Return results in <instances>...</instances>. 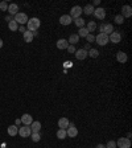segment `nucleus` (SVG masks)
<instances>
[{
  "mask_svg": "<svg viewBox=\"0 0 132 148\" xmlns=\"http://www.w3.org/2000/svg\"><path fill=\"white\" fill-rule=\"evenodd\" d=\"M116 147L118 148H131V139L119 138V140L116 141Z\"/></svg>",
  "mask_w": 132,
  "mask_h": 148,
  "instance_id": "6",
  "label": "nucleus"
},
{
  "mask_svg": "<svg viewBox=\"0 0 132 148\" xmlns=\"http://www.w3.org/2000/svg\"><path fill=\"white\" fill-rule=\"evenodd\" d=\"M67 46H69V42H67V40H66V38H59L58 41H57V48L61 49V50H63V49H67Z\"/></svg>",
  "mask_w": 132,
  "mask_h": 148,
  "instance_id": "16",
  "label": "nucleus"
},
{
  "mask_svg": "<svg viewBox=\"0 0 132 148\" xmlns=\"http://www.w3.org/2000/svg\"><path fill=\"white\" fill-rule=\"evenodd\" d=\"M115 23H116V24H123V23H124V17H123L122 15H116V16H115Z\"/></svg>",
  "mask_w": 132,
  "mask_h": 148,
  "instance_id": "31",
  "label": "nucleus"
},
{
  "mask_svg": "<svg viewBox=\"0 0 132 148\" xmlns=\"http://www.w3.org/2000/svg\"><path fill=\"white\" fill-rule=\"evenodd\" d=\"M66 50H67V52H69V53H75V50H77V49H75V46H74V45H69Z\"/></svg>",
  "mask_w": 132,
  "mask_h": 148,
  "instance_id": "35",
  "label": "nucleus"
},
{
  "mask_svg": "<svg viewBox=\"0 0 132 148\" xmlns=\"http://www.w3.org/2000/svg\"><path fill=\"white\" fill-rule=\"evenodd\" d=\"M106 148H116V141L110 140L107 144H106Z\"/></svg>",
  "mask_w": 132,
  "mask_h": 148,
  "instance_id": "33",
  "label": "nucleus"
},
{
  "mask_svg": "<svg viewBox=\"0 0 132 148\" xmlns=\"http://www.w3.org/2000/svg\"><path fill=\"white\" fill-rule=\"evenodd\" d=\"M1 46H3V40L0 38V48H1Z\"/></svg>",
  "mask_w": 132,
  "mask_h": 148,
  "instance_id": "45",
  "label": "nucleus"
},
{
  "mask_svg": "<svg viewBox=\"0 0 132 148\" xmlns=\"http://www.w3.org/2000/svg\"><path fill=\"white\" fill-rule=\"evenodd\" d=\"M87 57V52L83 48L82 49H78V50H75V58L79 60V61H82V60H85Z\"/></svg>",
  "mask_w": 132,
  "mask_h": 148,
  "instance_id": "13",
  "label": "nucleus"
},
{
  "mask_svg": "<svg viewBox=\"0 0 132 148\" xmlns=\"http://www.w3.org/2000/svg\"><path fill=\"white\" fill-rule=\"evenodd\" d=\"M81 15H82V7H79V5H74V7L70 9L69 16L71 19H78V17H81Z\"/></svg>",
  "mask_w": 132,
  "mask_h": 148,
  "instance_id": "5",
  "label": "nucleus"
},
{
  "mask_svg": "<svg viewBox=\"0 0 132 148\" xmlns=\"http://www.w3.org/2000/svg\"><path fill=\"white\" fill-rule=\"evenodd\" d=\"M32 33H33V37H36V36H38V32L36 31V32H32Z\"/></svg>",
  "mask_w": 132,
  "mask_h": 148,
  "instance_id": "43",
  "label": "nucleus"
},
{
  "mask_svg": "<svg viewBox=\"0 0 132 148\" xmlns=\"http://www.w3.org/2000/svg\"><path fill=\"white\" fill-rule=\"evenodd\" d=\"M99 31H101V33H104V35L110 36L114 32V27H112V24H101L99 25Z\"/></svg>",
  "mask_w": 132,
  "mask_h": 148,
  "instance_id": "4",
  "label": "nucleus"
},
{
  "mask_svg": "<svg viewBox=\"0 0 132 148\" xmlns=\"http://www.w3.org/2000/svg\"><path fill=\"white\" fill-rule=\"evenodd\" d=\"M17 31H19V32H23V33H24V32L27 31V29H25V27H24V25H20V27H19V29H17Z\"/></svg>",
  "mask_w": 132,
  "mask_h": 148,
  "instance_id": "37",
  "label": "nucleus"
},
{
  "mask_svg": "<svg viewBox=\"0 0 132 148\" xmlns=\"http://www.w3.org/2000/svg\"><path fill=\"white\" fill-rule=\"evenodd\" d=\"M86 28H87V31H89V33H91V32H94L97 29V23L95 21H89Z\"/></svg>",
  "mask_w": 132,
  "mask_h": 148,
  "instance_id": "25",
  "label": "nucleus"
},
{
  "mask_svg": "<svg viewBox=\"0 0 132 148\" xmlns=\"http://www.w3.org/2000/svg\"><path fill=\"white\" fill-rule=\"evenodd\" d=\"M93 15H94V17L98 19V20H103V19L106 17V9L102 7H98L94 9V13Z\"/></svg>",
  "mask_w": 132,
  "mask_h": 148,
  "instance_id": "8",
  "label": "nucleus"
},
{
  "mask_svg": "<svg viewBox=\"0 0 132 148\" xmlns=\"http://www.w3.org/2000/svg\"><path fill=\"white\" fill-rule=\"evenodd\" d=\"M108 41L114 42V44H119V42L122 41V35L119 33V32H112L111 35L108 36Z\"/></svg>",
  "mask_w": 132,
  "mask_h": 148,
  "instance_id": "9",
  "label": "nucleus"
},
{
  "mask_svg": "<svg viewBox=\"0 0 132 148\" xmlns=\"http://www.w3.org/2000/svg\"><path fill=\"white\" fill-rule=\"evenodd\" d=\"M74 24H75L78 28H83L85 24H86V21H85L82 17H78V19H74Z\"/></svg>",
  "mask_w": 132,
  "mask_h": 148,
  "instance_id": "28",
  "label": "nucleus"
},
{
  "mask_svg": "<svg viewBox=\"0 0 132 148\" xmlns=\"http://www.w3.org/2000/svg\"><path fill=\"white\" fill-rule=\"evenodd\" d=\"M87 56H90L91 58H97V57H99V50L98 49H93L91 48L89 52H87Z\"/></svg>",
  "mask_w": 132,
  "mask_h": 148,
  "instance_id": "27",
  "label": "nucleus"
},
{
  "mask_svg": "<svg viewBox=\"0 0 132 148\" xmlns=\"http://www.w3.org/2000/svg\"><path fill=\"white\" fill-rule=\"evenodd\" d=\"M95 42L98 45H101V46H104V45H107L108 42V36L104 35V33H99L98 36H95Z\"/></svg>",
  "mask_w": 132,
  "mask_h": 148,
  "instance_id": "3",
  "label": "nucleus"
},
{
  "mask_svg": "<svg viewBox=\"0 0 132 148\" xmlns=\"http://www.w3.org/2000/svg\"><path fill=\"white\" fill-rule=\"evenodd\" d=\"M19 135H20L21 138H29L32 135V131H31V127L29 126H23V127L19 128Z\"/></svg>",
  "mask_w": 132,
  "mask_h": 148,
  "instance_id": "7",
  "label": "nucleus"
},
{
  "mask_svg": "<svg viewBox=\"0 0 132 148\" xmlns=\"http://www.w3.org/2000/svg\"><path fill=\"white\" fill-rule=\"evenodd\" d=\"M23 38H24L25 42H32L33 41V33L29 31H25L24 33H23Z\"/></svg>",
  "mask_w": 132,
  "mask_h": 148,
  "instance_id": "22",
  "label": "nucleus"
},
{
  "mask_svg": "<svg viewBox=\"0 0 132 148\" xmlns=\"http://www.w3.org/2000/svg\"><path fill=\"white\" fill-rule=\"evenodd\" d=\"M66 135H67L69 138H75L77 135H78V130H77V127L73 123L69 124V127L66 128Z\"/></svg>",
  "mask_w": 132,
  "mask_h": 148,
  "instance_id": "10",
  "label": "nucleus"
},
{
  "mask_svg": "<svg viewBox=\"0 0 132 148\" xmlns=\"http://www.w3.org/2000/svg\"><path fill=\"white\" fill-rule=\"evenodd\" d=\"M40 25H41V21H40V19L32 17V19H29L28 23H27V31L36 32L38 28H40Z\"/></svg>",
  "mask_w": 132,
  "mask_h": 148,
  "instance_id": "1",
  "label": "nucleus"
},
{
  "mask_svg": "<svg viewBox=\"0 0 132 148\" xmlns=\"http://www.w3.org/2000/svg\"><path fill=\"white\" fill-rule=\"evenodd\" d=\"M63 66H65V69H66V68H73V62H71V61H66L65 64H63Z\"/></svg>",
  "mask_w": 132,
  "mask_h": 148,
  "instance_id": "36",
  "label": "nucleus"
},
{
  "mask_svg": "<svg viewBox=\"0 0 132 148\" xmlns=\"http://www.w3.org/2000/svg\"><path fill=\"white\" fill-rule=\"evenodd\" d=\"M69 124H70V122L67 118H61L58 121V127L62 128V130H66V128L69 127Z\"/></svg>",
  "mask_w": 132,
  "mask_h": 148,
  "instance_id": "17",
  "label": "nucleus"
},
{
  "mask_svg": "<svg viewBox=\"0 0 132 148\" xmlns=\"http://www.w3.org/2000/svg\"><path fill=\"white\" fill-rule=\"evenodd\" d=\"M16 23H17L19 25H25L27 23H28V16H27V13H24V12H19V13L15 15V19H13Z\"/></svg>",
  "mask_w": 132,
  "mask_h": 148,
  "instance_id": "2",
  "label": "nucleus"
},
{
  "mask_svg": "<svg viewBox=\"0 0 132 148\" xmlns=\"http://www.w3.org/2000/svg\"><path fill=\"white\" fill-rule=\"evenodd\" d=\"M57 138L61 139V140H63V139L67 138V135H66V130H62V128H59L58 131H57Z\"/></svg>",
  "mask_w": 132,
  "mask_h": 148,
  "instance_id": "26",
  "label": "nucleus"
},
{
  "mask_svg": "<svg viewBox=\"0 0 132 148\" xmlns=\"http://www.w3.org/2000/svg\"><path fill=\"white\" fill-rule=\"evenodd\" d=\"M31 138H32V140L35 141V143H37V141L41 140V135H40V132H32Z\"/></svg>",
  "mask_w": 132,
  "mask_h": 148,
  "instance_id": "30",
  "label": "nucleus"
},
{
  "mask_svg": "<svg viewBox=\"0 0 132 148\" xmlns=\"http://www.w3.org/2000/svg\"><path fill=\"white\" fill-rule=\"evenodd\" d=\"M122 16L124 19H128V17H131L132 16V8H131V5H123L122 7Z\"/></svg>",
  "mask_w": 132,
  "mask_h": 148,
  "instance_id": "11",
  "label": "nucleus"
},
{
  "mask_svg": "<svg viewBox=\"0 0 132 148\" xmlns=\"http://www.w3.org/2000/svg\"><path fill=\"white\" fill-rule=\"evenodd\" d=\"M99 4H101V0H95L94 1V4H93V7H98V5H99Z\"/></svg>",
  "mask_w": 132,
  "mask_h": 148,
  "instance_id": "38",
  "label": "nucleus"
},
{
  "mask_svg": "<svg viewBox=\"0 0 132 148\" xmlns=\"http://www.w3.org/2000/svg\"><path fill=\"white\" fill-rule=\"evenodd\" d=\"M86 40H87V44H91V42L95 41V36L93 35V33H89V35L86 36Z\"/></svg>",
  "mask_w": 132,
  "mask_h": 148,
  "instance_id": "32",
  "label": "nucleus"
},
{
  "mask_svg": "<svg viewBox=\"0 0 132 148\" xmlns=\"http://www.w3.org/2000/svg\"><path fill=\"white\" fill-rule=\"evenodd\" d=\"M131 136H132L131 132H128V134H127V139H131Z\"/></svg>",
  "mask_w": 132,
  "mask_h": 148,
  "instance_id": "44",
  "label": "nucleus"
},
{
  "mask_svg": "<svg viewBox=\"0 0 132 148\" xmlns=\"http://www.w3.org/2000/svg\"><path fill=\"white\" fill-rule=\"evenodd\" d=\"M21 124V121L20 119H16V122H15V126H20Z\"/></svg>",
  "mask_w": 132,
  "mask_h": 148,
  "instance_id": "40",
  "label": "nucleus"
},
{
  "mask_svg": "<svg viewBox=\"0 0 132 148\" xmlns=\"http://www.w3.org/2000/svg\"><path fill=\"white\" fill-rule=\"evenodd\" d=\"M7 131H8V135H9V136H16L19 132V127L13 124V126H9V127L7 128Z\"/></svg>",
  "mask_w": 132,
  "mask_h": 148,
  "instance_id": "20",
  "label": "nucleus"
},
{
  "mask_svg": "<svg viewBox=\"0 0 132 148\" xmlns=\"http://www.w3.org/2000/svg\"><path fill=\"white\" fill-rule=\"evenodd\" d=\"M8 28H9V31L16 32L19 29V24L15 20H12V21H9V23H8Z\"/></svg>",
  "mask_w": 132,
  "mask_h": 148,
  "instance_id": "24",
  "label": "nucleus"
},
{
  "mask_svg": "<svg viewBox=\"0 0 132 148\" xmlns=\"http://www.w3.org/2000/svg\"><path fill=\"white\" fill-rule=\"evenodd\" d=\"M97 148H106V144H102V143H101V144L97 145Z\"/></svg>",
  "mask_w": 132,
  "mask_h": 148,
  "instance_id": "42",
  "label": "nucleus"
},
{
  "mask_svg": "<svg viewBox=\"0 0 132 148\" xmlns=\"http://www.w3.org/2000/svg\"><path fill=\"white\" fill-rule=\"evenodd\" d=\"M0 9H1V11H8L7 1H1V3H0Z\"/></svg>",
  "mask_w": 132,
  "mask_h": 148,
  "instance_id": "34",
  "label": "nucleus"
},
{
  "mask_svg": "<svg viewBox=\"0 0 132 148\" xmlns=\"http://www.w3.org/2000/svg\"><path fill=\"white\" fill-rule=\"evenodd\" d=\"M83 49L86 50V52H89V50L91 49V48H90V44H86V45H85V48H83Z\"/></svg>",
  "mask_w": 132,
  "mask_h": 148,
  "instance_id": "39",
  "label": "nucleus"
},
{
  "mask_svg": "<svg viewBox=\"0 0 132 148\" xmlns=\"http://www.w3.org/2000/svg\"><path fill=\"white\" fill-rule=\"evenodd\" d=\"M8 12H9V15L15 16L16 13H19V5L17 4H15V3L9 4V5H8Z\"/></svg>",
  "mask_w": 132,
  "mask_h": 148,
  "instance_id": "19",
  "label": "nucleus"
},
{
  "mask_svg": "<svg viewBox=\"0 0 132 148\" xmlns=\"http://www.w3.org/2000/svg\"><path fill=\"white\" fill-rule=\"evenodd\" d=\"M20 121L24 126H31L32 122H33V118H32V115H29V114H24V115L20 118Z\"/></svg>",
  "mask_w": 132,
  "mask_h": 148,
  "instance_id": "12",
  "label": "nucleus"
},
{
  "mask_svg": "<svg viewBox=\"0 0 132 148\" xmlns=\"http://www.w3.org/2000/svg\"><path fill=\"white\" fill-rule=\"evenodd\" d=\"M94 9H95V8L93 7V4H87L86 7L82 9V12H83L85 15H87V16H90V15L94 13Z\"/></svg>",
  "mask_w": 132,
  "mask_h": 148,
  "instance_id": "21",
  "label": "nucleus"
},
{
  "mask_svg": "<svg viewBox=\"0 0 132 148\" xmlns=\"http://www.w3.org/2000/svg\"><path fill=\"white\" fill-rule=\"evenodd\" d=\"M78 41H79V36L77 35V33H73V35H70L69 40H67L69 45H74V44H77Z\"/></svg>",
  "mask_w": 132,
  "mask_h": 148,
  "instance_id": "23",
  "label": "nucleus"
},
{
  "mask_svg": "<svg viewBox=\"0 0 132 148\" xmlns=\"http://www.w3.org/2000/svg\"><path fill=\"white\" fill-rule=\"evenodd\" d=\"M77 35L79 36V37H85L86 38V36L89 35V31H87V28L83 27V28H79V31H78V33Z\"/></svg>",
  "mask_w": 132,
  "mask_h": 148,
  "instance_id": "29",
  "label": "nucleus"
},
{
  "mask_svg": "<svg viewBox=\"0 0 132 148\" xmlns=\"http://www.w3.org/2000/svg\"><path fill=\"white\" fill-rule=\"evenodd\" d=\"M13 20V19H12V16H7V17H5V21H8V23H9V21H12Z\"/></svg>",
  "mask_w": 132,
  "mask_h": 148,
  "instance_id": "41",
  "label": "nucleus"
},
{
  "mask_svg": "<svg viewBox=\"0 0 132 148\" xmlns=\"http://www.w3.org/2000/svg\"><path fill=\"white\" fill-rule=\"evenodd\" d=\"M71 21H73V19L70 17L69 15H62V16L59 17L61 25H69V24H71Z\"/></svg>",
  "mask_w": 132,
  "mask_h": 148,
  "instance_id": "15",
  "label": "nucleus"
},
{
  "mask_svg": "<svg viewBox=\"0 0 132 148\" xmlns=\"http://www.w3.org/2000/svg\"><path fill=\"white\" fill-rule=\"evenodd\" d=\"M116 60H118L120 64H125L127 62V60H128V56H127V53H124V52H118L116 53Z\"/></svg>",
  "mask_w": 132,
  "mask_h": 148,
  "instance_id": "14",
  "label": "nucleus"
},
{
  "mask_svg": "<svg viewBox=\"0 0 132 148\" xmlns=\"http://www.w3.org/2000/svg\"><path fill=\"white\" fill-rule=\"evenodd\" d=\"M29 127H31L32 132H40V130H41V123H40L38 121H33Z\"/></svg>",
  "mask_w": 132,
  "mask_h": 148,
  "instance_id": "18",
  "label": "nucleus"
}]
</instances>
